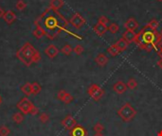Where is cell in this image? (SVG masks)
Returning <instances> with one entry per match:
<instances>
[{
    "label": "cell",
    "mask_w": 162,
    "mask_h": 136,
    "mask_svg": "<svg viewBox=\"0 0 162 136\" xmlns=\"http://www.w3.org/2000/svg\"><path fill=\"white\" fill-rule=\"evenodd\" d=\"M157 1H159V2H161V1H162V0H157Z\"/></svg>",
    "instance_id": "obj_43"
},
{
    "label": "cell",
    "mask_w": 162,
    "mask_h": 136,
    "mask_svg": "<svg viewBox=\"0 0 162 136\" xmlns=\"http://www.w3.org/2000/svg\"><path fill=\"white\" fill-rule=\"evenodd\" d=\"M118 115L124 122H130L137 115V111L132 106L131 103L126 102V103H124L122 106V108L118 111Z\"/></svg>",
    "instance_id": "obj_3"
},
{
    "label": "cell",
    "mask_w": 162,
    "mask_h": 136,
    "mask_svg": "<svg viewBox=\"0 0 162 136\" xmlns=\"http://www.w3.org/2000/svg\"><path fill=\"white\" fill-rule=\"evenodd\" d=\"M147 27H148L149 28H151L152 30H154V31H156V29H157L158 27H159V23H158L157 20L153 19V20H151V21H150V23L148 24Z\"/></svg>",
    "instance_id": "obj_24"
},
{
    "label": "cell",
    "mask_w": 162,
    "mask_h": 136,
    "mask_svg": "<svg viewBox=\"0 0 162 136\" xmlns=\"http://www.w3.org/2000/svg\"><path fill=\"white\" fill-rule=\"evenodd\" d=\"M113 90L114 92L118 95H122L127 91V85L124 83L122 81H118L117 82L114 83L113 85Z\"/></svg>",
    "instance_id": "obj_9"
},
{
    "label": "cell",
    "mask_w": 162,
    "mask_h": 136,
    "mask_svg": "<svg viewBox=\"0 0 162 136\" xmlns=\"http://www.w3.org/2000/svg\"><path fill=\"white\" fill-rule=\"evenodd\" d=\"M107 30H108L107 26H104V25L101 24V23H97V24L94 26V31L98 34L99 36L104 35Z\"/></svg>",
    "instance_id": "obj_14"
},
{
    "label": "cell",
    "mask_w": 162,
    "mask_h": 136,
    "mask_svg": "<svg viewBox=\"0 0 162 136\" xmlns=\"http://www.w3.org/2000/svg\"><path fill=\"white\" fill-rule=\"evenodd\" d=\"M4 14H5L4 9H3L2 8H0V18H2V17L4 16Z\"/></svg>",
    "instance_id": "obj_36"
},
{
    "label": "cell",
    "mask_w": 162,
    "mask_h": 136,
    "mask_svg": "<svg viewBox=\"0 0 162 136\" xmlns=\"http://www.w3.org/2000/svg\"><path fill=\"white\" fill-rule=\"evenodd\" d=\"M61 124L67 130H71L73 128L77 126V121L71 115H68L62 120Z\"/></svg>",
    "instance_id": "obj_6"
},
{
    "label": "cell",
    "mask_w": 162,
    "mask_h": 136,
    "mask_svg": "<svg viewBox=\"0 0 162 136\" xmlns=\"http://www.w3.org/2000/svg\"><path fill=\"white\" fill-rule=\"evenodd\" d=\"M108 61H109V60H108V58H107V57L104 54H102V53L99 54L95 58V62H96V63L98 64L99 66H105L106 63L108 62Z\"/></svg>",
    "instance_id": "obj_15"
},
{
    "label": "cell",
    "mask_w": 162,
    "mask_h": 136,
    "mask_svg": "<svg viewBox=\"0 0 162 136\" xmlns=\"http://www.w3.org/2000/svg\"><path fill=\"white\" fill-rule=\"evenodd\" d=\"M2 103V97H1V96H0V104Z\"/></svg>",
    "instance_id": "obj_41"
},
{
    "label": "cell",
    "mask_w": 162,
    "mask_h": 136,
    "mask_svg": "<svg viewBox=\"0 0 162 136\" xmlns=\"http://www.w3.org/2000/svg\"><path fill=\"white\" fill-rule=\"evenodd\" d=\"M41 90H42V87L38 82H32L31 83V95L40 94Z\"/></svg>",
    "instance_id": "obj_20"
},
{
    "label": "cell",
    "mask_w": 162,
    "mask_h": 136,
    "mask_svg": "<svg viewBox=\"0 0 162 136\" xmlns=\"http://www.w3.org/2000/svg\"><path fill=\"white\" fill-rule=\"evenodd\" d=\"M39 112V110H38V108H36L35 106L32 108V110H31V111H30V115H37V113Z\"/></svg>",
    "instance_id": "obj_35"
},
{
    "label": "cell",
    "mask_w": 162,
    "mask_h": 136,
    "mask_svg": "<svg viewBox=\"0 0 162 136\" xmlns=\"http://www.w3.org/2000/svg\"><path fill=\"white\" fill-rule=\"evenodd\" d=\"M122 37H123V39H124L128 43H133V42L136 41L137 34H136L135 31H133V30H126V31L122 34Z\"/></svg>",
    "instance_id": "obj_11"
},
{
    "label": "cell",
    "mask_w": 162,
    "mask_h": 136,
    "mask_svg": "<svg viewBox=\"0 0 162 136\" xmlns=\"http://www.w3.org/2000/svg\"><path fill=\"white\" fill-rule=\"evenodd\" d=\"M157 66L160 68V69H162V59H160V60L157 62Z\"/></svg>",
    "instance_id": "obj_37"
},
{
    "label": "cell",
    "mask_w": 162,
    "mask_h": 136,
    "mask_svg": "<svg viewBox=\"0 0 162 136\" xmlns=\"http://www.w3.org/2000/svg\"><path fill=\"white\" fill-rule=\"evenodd\" d=\"M108 30H109L112 34H115L120 30V27H118V25L116 24V23H112V24L109 26V28H108Z\"/></svg>",
    "instance_id": "obj_29"
},
{
    "label": "cell",
    "mask_w": 162,
    "mask_h": 136,
    "mask_svg": "<svg viewBox=\"0 0 162 136\" xmlns=\"http://www.w3.org/2000/svg\"><path fill=\"white\" fill-rule=\"evenodd\" d=\"M160 35H161V37H162V29H161V31H160Z\"/></svg>",
    "instance_id": "obj_42"
},
{
    "label": "cell",
    "mask_w": 162,
    "mask_h": 136,
    "mask_svg": "<svg viewBox=\"0 0 162 136\" xmlns=\"http://www.w3.org/2000/svg\"><path fill=\"white\" fill-rule=\"evenodd\" d=\"M126 85H127V88H129V89H131V90H134V89H136L137 87V81H136L135 78H130L128 81V82L126 83Z\"/></svg>",
    "instance_id": "obj_25"
},
{
    "label": "cell",
    "mask_w": 162,
    "mask_h": 136,
    "mask_svg": "<svg viewBox=\"0 0 162 136\" xmlns=\"http://www.w3.org/2000/svg\"><path fill=\"white\" fill-rule=\"evenodd\" d=\"M21 91H22L27 96L31 95V83H29V82L25 83L22 87H21Z\"/></svg>",
    "instance_id": "obj_22"
},
{
    "label": "cell",
    "mask_w": 162,
    "mask_h": 136,
    "mask_svg": "<svg viewBox=\"0 0 162 136\" xmlns=\"http://www.w3.org/2000/svg\"><path fill=\"white\" fill-rule=\"evenodd\" d=\"M3 19L7 23V24L10 25V24H13V23L15 21L16 15H15V13H14L13 10H8V11H6V13H5V14L3 16Z\"/></svg>",
    "instance_id": "obj_13"
},
{
    "label": "cell",
    "mask_w": 162,
    "mask_h": 136,
    "mask_svg": "<svg viewBox=\"0 0 162 136\" xmlns=\"http://www.w3.org/2000/svg\"><path fill=\"white\" fill-rule=\"evenodd\" d=\"M93 130L96 131V132H102L103 130H104V126L100 123V122H97L95 125H94V127H93Z\"/></svg>",
    "instance_id": "obj_30"
},
{
    "label": "cell",
    "mask_w": 162,
    "mask_h": 136,
    "mask_svg": "<svg viewBox=\"0 0 162 136\" xmlns=\"http://www.w3.org/2000/svg\"><path fill=\"white\" fill-rule=\"evenodd\" d=\"M73 51V48L71 47V45L67 43V44H64L63 48L61 49V52L64 55H67V56H69L71 54V52Z\"/></svg>",
    "instance_id": "obj_23"
},
{
    "label": "cell",
    "mask_w": 162,
    "mask_h": 136,
    "mask_svg": "<svg viewBox=\"0 0 162 136\" xmlns=\"http://www.w3.org/2000/svg\"><path fill=\"white\" fill-rule=\"evenodd\" d=\"M49 13V8H48L44 13H43L36 21L35 24H39V23H43V28L46 31V36L49 39V40H53L55 39V37L60 33V29H64L63 27L60 26L59 24V20L57 19V14H56V10H54L55 13V15H51L48 14Z\"/></svg>",
    "instance_id": "obj_1"
},
{
    "label": "cell",
    "mask_w": 162,
    "mask_h": 136,
    "mask_svg": "<svg viewBox=\"0 0 162 136\" xmlns=\"http://www.w3.org/2000/svg\"><path fill=\"white\" fill-rule=\"evenodd\" d=\"M94 136H103V134H102V132H96L94 134Z\"/></svg>",
    "instance_id": "obj_38"
},
{
    "label": "cell",
    "mask_w": 162,
    "mask_h": 136,
    "mask_svg": "<svg viewBox=\"0 0 162 136\" xmlns=\"http://www.w3.org/2000/svg\"><path fill=\"white\" fill-rule=\"evenodd\" d=\"M33 36L36 37L37 39H41L44 36H46V31L41 26L36 25V28L33 30Z\"/></svg>",
    "instance_id": "obj_17"
},
{
    "label": "cell",
    "mask_w": 162,
    "mask_h": 136,
    "mask_svg": "<svg viewBox=\"0 0 162 136\" xmlns=\"http://www.w3.org/2000/svg\"><path fill=\"white\" fill-rule=\"evenodd\" d=\"M138 27V23L137 22V20L135 18H129L124 24V28L127 30H135L136 28H137Z\"/></svg>",
    "instance_id": "obj_12"
},
{
    "label": "cell",
    "mask_w": 162,
    "mask_h": 136,
    "mask_svg": "<svg viewBox=\"0 0 162 136\" xmlns=\"http://www.w3.org/2000/svg\"><path fill=\"white\" fill-rule=\"evenodd\" d=\"M15 8L18 9V10H23L27 8V3H25L23 0H18L15 4Z\"/></svg>",
    "instance_id": "obj_28"
},
{
    "label": "cell",
    "mask_w": 162,
    "mask_h": 136,
    "mask_svg": "<svg viewBox=\"0 0 162 136\" xmlns=\"http://www.w3.org/2000/svg\"><path fill=\"white\" fill-rule=\"evenodd\" d=\"M66 94H67V92H66V91H64V90H60L59 92H58V94H57V97H58V99L61 100V101H63V99H64V96H66Z\"/></svg>",
    "instance_id": "obj_34"
},
{
    "label": "cell",
    "mask_w": 162,
    "mask_h": 136,
    "mask_svg": "<svg viewBox=\"0 0 162 136\" xmlns=\"http://www.w3.org/2000/svg\"><path fill=\"white\" fill-rule=\"evenodd\" d=\"M45 53L47 54L48 57H49L50 59L55 58L59 53V49L56 47V45L54 44H49L48 47L45 49Z\"/></svg>",
    "instance_id": "obj_10"
},
{
    "label": "cell",
    "mask_w": 162,
    "mask_h": 136,
    "mask_svg": "<svg viewBox=\"0 0 162 136\" xmlns=\"http://www.w3.org/2000/svg\"><path fill=\"white\" fill-rule=\"evenodd\" d=\"M64 0H50L49 8L53 10H58L64 6Z\"/></svg>",
    "instance_id": "obj_16"
},
{
    "label": "cell",
    "mask_w": 162,
    "mask_h": 136,
    "mask_svg": "<svg viewBox=\"0 0 162 136\" xmlns=\"http://www.w3.org/2000/svg\"><path fill=\"white\" fill-rule=\"evenodd\" d=\"M10 133V130L5 126V125H2L0 126V136H9Z\"/></svg>",
    "instance_id": "obj_26"
},
{
    "label": "cell",
    "mask_w": 162,
    "mask_h": 136,
    "mask_svg": "<svg viewBox=\"0 0 162 136\" xmlns=\"http://www.w3.org/2000/svg\"><path fill=\"white\" fill-rule=\"evenodd\" d=\"M49 118H50L49 115H48V113H47V112H42L41 115H40V116H39V120L43 124L48 123L49 121Z\"/></svg>",
    "instance_id": "obj_27"
},
{
    "label": "cell",
    "mask_w": 162,
    "mask_h": 136,
    "mask_svg": "<svg viewBox=\"0 0 162 136\" xmlns=\"http://www.w3.org/2000/svg\"><path fill=\"white\" fill-rule=\"evenodd\" d=\"M13 121L15 124H21L24 121V115L22 112H15L13 115Z\"/></svg>",
    "instance_id": "obj_19"
},
{
    "label": "cell",
    "mask_w": 162,
    "mask_h": 136,
    "mask_svg": "<svg viewBox=\"0 0 162 136\" xmlns=\"http://www.w3.org/2000/svg\"><path fill=\"white\" fill-rule=\"evenodd\" d=\"M158 55H159V57L162 59V47H160V50L158 51Z\"/></svg>",
    "instance_id": "obj_39"
},
{
    "label": "cell",
    "mask_w": 162,
    "mask_h": 136,
    "mask_svg": "<svg viewBox=\"0 0 162 136\" xmlns=\"http://www.w3.org/2000/svg\"><path fill=\"white\" fill-rule=\"evenodd\" d=\"M116 47L118 48V50H120L121 52H122V51H124V50H126L127 49V47H128V43L123 39V38H122V39H120L118 40L116 43Z\"/></svg>",
    "instance_id": "obj_18"
},
{
    "label": "cell",
    "mask_w": 162,
    "mask_h": 136,
    "mask_svg": "<svg viewBox=\"0 0 162 136\" xmlns=\"http://www.w3.org/2000/svg\"><path fill=\"white\" fill-rule=\"evenodd\" d=\"M16 107L20 111V112H22L23 115H29L32 108L34 107V105L29 100V98L26 96V97H22L20 99V101L16 104Z\"/></svg>",
    "instance_id": "obj_4"
},
{
    "label": "cell",
    "mask_w": 162,
    "mask_h": 136,
    "mask_svg": "<svg viewBox=\"0 0 162 136\" xmlns=\"http://www.w3.org/2000/svg\"><path fill=\"white\" fill-rule=\"evenodd\" d=\"M98 23H101V24H102V25H104V26H107V24L109 23V21H108L107 17H105V16L102 15V16H101V17L99 18Z\"/></svg>",
    "instance_id": "obj_33"
},
{
    "label": "cell",
    "mask_w": 162,
    "mask_h": 136,
    "mask_svg": "<svg viewBox=\"0 0 162 136\" xmlns=\"http://www.w3.org/2000/svg\"><path fill=\"white\" fill-rule=\"evenodd\" d=\"M83 50H84V49H83V45H81V44H77L76 47L73 48L74 53L77 54V55H81V54L83 52Z\"/></svg>",
    "instance_id": "obj_32"
},
{
    "label": "cell",
    "mask_w": 162,
    "mask_h": 136,
    "mask_svg": "<svg viewBox=\"0 0 162 136\" xmlns=\"http://www.w3.org/2000/svg\"><path fill=\"white\" fill-rule=\"evenodd\" d=\"M70 24L76 28H81L84 24H85V20L83 19V17L80 14V13H75L73 14V16L71 17L70 21H69Z\"/></svg>",
    "instance_id": "obj_7"
},
{
    "label": "cell",
    "mask_w": 162,
    "mask_h": 136,
    "mask_svg": "<svg viewBox=\"0 0 162 136\" xmlns=\"http://www.w3.org/2000/svg\"><path fill=\"white\" fill-rule=\"evenodd\" d=\"M73 96L69 94V93H67L66 94V96H64V99H63V102L64 104H69V103H71V102L73 101Z\"/></svg>",
    "instance_id": "obj_31"
},
{
    "label": "cell",
    "mask_w": 162,
    "mask_h": 136,
    "mask_svg": "<svg viewBox=\"0 0 162 136\" xmlns=\"http://www.w3.org/2000/svg\"><path fill=\"white\" fill-rule=\"evenodd\" d=\"M69 136H87V130L81 125H77L76 127L69 130Z\"/></svg>",
    "instance_id": "obj_8"
},
{
    "label": "cell",
    "mask_w": 162,
    "mask_h": 136,
    "mask_svg": "<svg viewBox=\"0 0 162 136\" xmlns=\"http://www.w3.org/2000/svg\"><path fill=\"white\" fill-rule=\"evenodd\" d=\"M16 57L27 66H29L32 63L39 62L42 59L40 52L28 42L25 43L22 45V47L16 52Z\"/></svg>",
    "instance_id": "obj_2"
},
{
    "label": "cell",
    "mask_w": 162,
    "mask_h": 136,
    "mask_svg": "<svg viewBox=\"0 0 162 136\" xmlns=\"http://www.w3.org/2000/svg\"><path fill=\"white\" fill-rule=\"evenodd\" d=\"M107 52L109 53L111 56H113V57L118 56V54L121 53V51L118 50V48L116 47V44H115V43H114V44H112V45H110V47L107 48Z\"/></svg>",
    "instance_id": "obj_21"
},
{
    "label": "cell",
    "mask_w": 162,
    "mask_h": 136,
    "mask_svg": "<svg viewBox=\"0 0 162 136\" xmlns=\"http://www.w3.org/2000/svg\"><path fill=\"white\" fill-rule=\"evenodd\" d=\"M87 94L94 101H99L104 96V90L97 84H91L87 89Z\"/></svg>",
    "instance_id": "obj_5"
},
{
    "label": "cell",
    "mask_w": 162,
    "mask_h": 136,
    "mask_svg": "<svg viewBox=\"0 0 162 136\" xmlns=\"http://www.w3.org/2000/svg\"><path fill=\"white\" fill-rule=\"evenodd\" d=\"M157 136H162V130L158 131V133H157Z\"/></svg>",
    "instance_id": "obj_40"
}]
</instances>
